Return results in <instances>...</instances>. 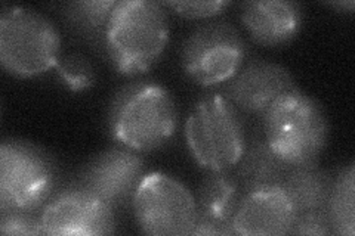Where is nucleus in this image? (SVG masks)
I'll use <instances>...</instances> for the list:
<instances>
[{"label": "nucleus", "instance_id": "f03ea898", "mask_svg": "<svg viewBox=\"0 0 355 236\" xmlns=\"http://www.w3.org/2000/svg\"><path fill=\"white\" fill-rule=\"evenodd\" d=\"M265 142L288 165L317 163L329 139L324 109L314 98L292 89L265 111Z\"/></svg>", "mask_w": 355, "mask_h": 236}, {"label": "nucleus", "instance_id": "7ed1b4c3", "mask_svg": "<svg viewBox=\"0 0 355 236\" xmlns=\"http://www.w3.org/2000/svg\"><path fill=\"white\" fill-rule=\"evenodd\" d=\"M185 140L196 163L209 172L236 167L246 151V130L239 109L225 96L210 93L193 107Z\"/></svg>", "mask_w": 355, "mask_h": 236}, {"label": "nucleus", "instance_id": "f3484780", "mask_svg": "<svg viewBox=\"0 0 355 236\" xmlns=\"http://www.w3.org/2000/svg\"><path fill=\"white\" fill-rule=\"evenodd\" d=\"M355 168L348 165L339 173L331 185L327 202V215L333 233L352 236L355 233L354 198H355Z\"/></svg>", "mask_w": 355, "mask_h": 236}, {"label": "nucleus", "instance_id": "a211bd4d", "mask_svg": "<svg viewBox=\"0 0 355 236\" xmlns=\"http://www.w3.org/2000/svg\"><path fill=\"white\" fill-rule=\"evenodd\" d=\"M117 2L114 0H101V2H77L70 5L69 15L76 24L83 30L98 31L104 30L108 24L111 12H113Z\"/></svg>", "mask_w": 355, "mask_h": 236}, {"label": "nucleus", "instance_id": "ddd939ff", "mask_svg": "<svg viewBox=\"0 0 355 236\" xmlns=\"http://www.w3.org/2000/svg\"><path fill=\"white\" fill-rule=\"evenodd\" d=\"M243 195L239 179L230 170L210 172L198 188L197 223L193 235H231L232 219Z\"/></svg>", "mask_w": 355, "mask_h": 236}, {"label": "nucleus", "instance_id": "2eb2a0df", "mask_svg": "<svg viewBox=\"0 0 355 236\" xmlns=\"http://www.w3.org/2000/svg\"><path fill=\"white\" fill-rule=\"evenodd\" d=\"M239 168V182L244 194L253 190L283 186L292 165L277 156L265 140H257L250 148L246 146Z\"/></svg>", "mask_w": 355, "mask_h": 236}, {"label": "nucleus", "instance_id": "9d476101", "mask_svg": "<svg viewBox=\"0 0 355 236\" xmlns=\"http://www.w3.org/2000/svg\"><path fill=\"white\" fill-rule=\"evenodd\" d=\"M144 176V161L137 151L111 148L86 167L82 186L117 207L133 199Z\"/></svg>", "mask_w": 355, "mask_h": 236}, {"label": "nucleus", "instance_id": "39448f33", "mask_svg": "<svg viewBox=\"0 0 355 236\" xmlns=\"http://www.w3.org/2000/svg\"><path fill=\"white\" fill-rule=\"evenodd\" d=\"M61 37L52 21L37 10L10 6L0 14V62L18 77H35L60 62Z\"/></svg>", "mask_w": 355, "mask_h": 236}, {"label": "nucleus", "instance_id": "f257e3e1", "mask_svg": "<svg viewBox=\"0 0 355 236\" xmlns=\"http://www.w3.org/2000/svg\"><path fill=\"white\" fill-rule=\"evenodd\" d=\"M104 39L111 62L120 74L147 71L160 58L169 40L164 5L151 0L117 2Z\"/></svg>", "mask_w": 355, "mask_h": 236}, {"label": "nucleus", "instance_id": "1a4fd4ad", "mask_svg": "<svg viewBox=\"0 0 355 236\" xmlns=\"http://www.w3.org/2000/svg\"><path fill=\"white\" fill-rule=\"evenodd\" d=\"M43 235H110L114 212L107 201L80 186L65 190L42 212Z\"/></svg>", "mask_w": 355, "mask_h": 236}, {"label": "nucleus", "instance_id": "aec40b11", "mask_svg": "<svg viewBox=\"0 0 355 236\" xmlns=\"http://www.w3.org/2000/svg\"><path fill=\"white\" fill-rule=\"evenodd\" d=\"M0 232L3 235H43L42 219L26 210H2Z\"/></svg>", "mask_w": 355, "mask_h": 236}, {"label": "nucleus", "instance_id": "20e7f679", "mask_svg": "<svg viewBox=\"0 0 355 236\" xmlns=\"http://www.w3.org/2000/svg\"><path fill=\"white\" fill-rule=\"evenodd\" d=\"M178 111L172 95L159 84L144 83L121 91L110 112L113 136L126 148L150 152L175 133Z\"/></svg>", "mask_w": 355, "mask_h": 236}, {"label": "nucleus", "instance_id": "6ab92c4d", "mask_svg": "<svg viewBox=\"0 0 355 236\" xmlns=\"http://www.w3.org/2000/svg\"><path fill=\"white\" fill-rule=\"evenodd\" d=\"M62 83L73 92L86 91L95 83V73L91 62L82 55H70L57 64Z\"/></svg>", "mask_w": 355, "mask_h": 236}, {"label": "nucleus", "instance_id": "dca6fc26", "mask_svg": "<svg viewBox=\"0 0 355 236\" xmlns=\"http://www.w3.org/2000/svg\"><path fill=\"white\" fill-rule=\"evenodd\" d=\"M330 176L313 163L295 165L287 173L283 189L297 212L326 210L331 190Z\"/></svg>", "mask_w": 355, "mask_h": 236}, {"label": "nucleus", "instance_id": "9b49d317", "mask_svg": "<svg viewBox=\"0 0 355 236\" xmlns=\"http://www.w3.org/2000/svg\"><path fill=\"white\" fill-rule=\"evenodd\" d=\"M296 89L292 74L272 62H252L231 78L225 96L237 109L263 116L277 99Z\"/></svg>", "mask_w": 355, "mask_h": 236}, {"label": "nucleus", "instance_id": "423d86ee", "mask_svg": "<svg viewBox=\"0 0 355 236\" xmlns=\"http://www.w3.org/2000/svg\"><path fill=\"white\" fill-rule=\"evenodd\" d=\"M139 229L154 236L193 235L197 223L196 197L178 179L164 173H150L132 199Z\"/></svg>", "mask_w": 355, "mask_h": 236}, {"label": "nucleus", "instance_id": "4be33fe9", "mask_svg": "<svg viewBox=\"0 0 355 236\" xmlns=\"http://www.w3.org/2000/svg\"><path fill=\"white\" fill-rule=\"evenodd\" d=\"M164 6L171 8L175 14L190 19L212 18L220 14L230 2L224 0H214V2H166Z\"/></svg>", "mask_w": 355, "mask_h": 236}, {"label": "nucleus", "instance_id": "412c9836", "mask_svg": "<svg viewBox=\"0 0 355 236\" xmlns=\"http://www.w3.org/2000/svg\"><path fill=\"white\" fill-rule=\"evenodd\" d=\"M333 233L327 210L297 212L288 235H330Z\"/></svg>", "mask_w": 355, "mask_h": 236}, {"label": "nucleus", "instance_id": "f8f14e48", "mask_svg": "<svg viewBox=\"0 0 355 236\" xmlns=\"http://www.w3.org/2000/svg\"><path fill=\"white\" fill-rule=\"evenodd\" d=\"M296 219V210L282 186L244 194L232 219L237 235H288Z\"/></svg>", "mask_w": 355, "mask_h": 236}, {"label": "nucleus", "instance_id": "6e6552de", "mask_svg": "<svg viewBox=\"0 0 355 236\" xmlns=\"http://www.w3.org/2000/svg\"><path fill=\"white\" fill-rule=\"evenodd\" d=\"M246 46L239 30L227 21L197 27L184 42L182 66L200 86L230 82L243 65Z\"/></svg>", "mask_w": 355, "mask_h": 236}, {"label": "nucleus", "instance_id": "0eeeda50", "mask_svg": "<svg viewBox=\"0 0 355 236\" xmlns=\"http://www.w3.org/2000/svg\"><path fill=\"white\" fill-rule=\"evenodd\" d=\"M55 186L49 156L24 140H3L0 146V207L2 210L39 208Z\"/></svg>", "mask_w": 355, "mask_h": 236}, {"label": "nucleus", "instance_id": "4468645a", "mask_svg": "<svg viewBox=\"0 0 355 236\" xmlns=\"http://www.w3.org/2000/svg\"><path fill=\"white\" fill-rule=\"evenodd\" d=\"M302 19L301 5L286 0L246 2L241 9L243 26L262 46H280L293 40L302 27Z\"/></svg>", "mask_w": 355, "mask_h": 236}]
</instances>
